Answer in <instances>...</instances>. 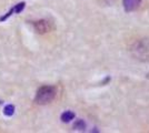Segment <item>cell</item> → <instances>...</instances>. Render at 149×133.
<instances>
[{"label":"cell","mask_w":149,"mask_h":133,"mask_svg":"<svg viewBox=\"0 0 149 133\" xmlns=\"http://www.w3.org/2000/svg\"><path fill=\"white\" fill-rule=\"evenodd\" d=\"M57 95V89L52 85H42L38 89L35 102L39 105H45L52 101Z\"/></svg>","instance_id":"obj_1"},{"label":"cell","mask_w":149,"mask_h":133,"mask_svg":"<svg viewBox=\"0 0 149 133\" xmlns=\"http://www.w3.org/2000/svg\"><path fill=\"white\" fill-rule=\"evenodd\" d=\"M141 3V0H123V5L126 12H132L137 10Z\"/></svg>","instance_id":"obj_2"},{"label":"cell","mask_w":149,"mask_h":133,"mask_svg":"<svg viewBox=\"0 0 149 133\" xmlns=\"http://www.w3.org/2000/svg\"><path fill=\"white\" fill-rule=\"evenodd\" d=\"M33 27H35V30L40 34L47 33L50 30V25L47 20H38L36 22H33Z\"/></svg>","instance_id":"obj_3"},{"label":"cell","mask_w":149,"mask_h":133,"mask_svg":"<svg viewBox=\"0 0 149 133\" xmlns=\"http://www.w3.org/2000/svg\"><path fill=\"white\" fill-rule=\"evenodd\" d=\"M74 113L72 111H65L63 113L61 114V116H60V119H61L62 122H65V123H69V122H71V121L74 119Z\"/></svg>","instance_id":"obj_4"},{"label":"cell","mask_w":149,"mask_h":133,"mask_svg":"<svg viewBox=\"0 0 149 133\" xmlns=\"http://www.w3.org/2000/svg\"><path fill=\"white\" fill-rule=\"evenodd\" d=\"M86 127H87V124L82 119H79V120H77L74 123V129L77 130V131H85Z\"/></svg>","instance_id":"obj_5"},{"label":"cell","mask_w":149,"mask_h":133,"mask_svg":"<svg viewBox=\"0 0 149 133\" xmlns=\"http://www.w3.org/2000/svg\"><path fill=\"white\" fill-rule=\"evenodd\" d=\"M13 113H15V107H13V104H8V105L5 107V109H3V114L6 116H11Z\"/></svg>","instance_id":"obj_6"},{"label":"cell","mask_w":149,"mask_h":133,"mask_svg":"<svg viewBox=\"0 0 149 133\" xmlns=\"http://www.w3.org/2000/svg\"><path fill=\"white\" fill-rule=\"evenodd\" d=\"M25 6H26V3L24 2V1L17 3L16 6L13 7V8H15V13H20L24 9H25Z\"/></svg>","instance_id":"obj_7"}]
</instances>
